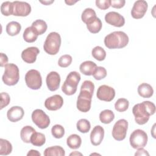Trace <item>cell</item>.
<instances>
[{
	"mask_svg": "<svg viewBox=\"0 0 156 156\" xmlns=\"http://www.w3.org/2000/svg\"><path fill=\"white\" fill-rule=\"evenodd\" d=\"M94 90V85L90 80H85L80 87L77 99V108L82 112H88L91 108V99Z\"/></svg>",
	"mask_w": 156,
	"mask_h": 156,
	"instance_id": "cell-1",
	"label": "cell"
},
{
	"mask_svg": "<svg viewBox=\"0 0 156 156\" xmlns=\"http://www.w3.org/2000/svg\"><path fill=\"white\" fill-rule=\"evenodd\" d=\"M155 112V105L151 101H143L135 104L132 108L135 122L139 125L146 124L149 119L150 116Z\"/></svg>",
	"mask_w": 156,
	"mask_h": 156,
	"instance_id": "cell-2",
	"label": "cell"
},
{
	"mask_svg": "<svg viewBox=\"0 0 156 156\" xmlns=\"http://www.w3.org/2000/svg\"><path fill=\"white\" fill-rule=\"evenodd\" d=\"M129 39L128 35L122 31H115L105 36L104 44L108 49H121L126 47Z\"/></svg>",
	"mask_w": 156,
	"mask_h": 156,
	"instance_id": "cell-3",
	"label": "cell"
},
{
	"mask_svg": "<svg viewBox=\"0 0 156 156\" xmlns=\"http://www.w3.org/2000/svg\"><path fill=\"white\" fill-rule=\"evenodd\" d=\"M61 41L60 34L56 32H52L48 35L43 44V49L47 54L55 55L59 51Z\"/></svg>",
	"mask_w": 156,
	"mask_h": 156,
	"instance_id": "cell-4",
	"label": "cell"
},
{
	"mask_svg": "<svg viewBox=\"0 0 156 156\" xmlns=\"http://www.w3.org/2000/svg\"><path fill=\"white\" fill-rule=\"evenodd\" d=\"M81 79L80 75L76 71L70 72L62 86V91L66 95L74 94L77 88V85Z\"/></svg>",
	"mask_w": 156,
	"mask_h": 156,
	"instance_id": "cell-5",
	"label": "cell"
},
{
	"mask_svg": "<svg viewBox=\"0 0 156 156\" xmlns=\"http://www.w3.org/2000/svg\"><path fill=\"white\" fill-rule=\"evenodd\" d=\"M4 68V73L2 77L3 82L9 86L16 85L20 79L18 67L14 63H7Z\"/></svg>",
	"mask_w": 156,
	"mask_h": 156,
	"instance_id": "cell-6",
	"label": "cell"
},
{
	"mask_svg": "<svg viewBox=\"0 0 156 156\" xmlns=\"http://www.w3.org/2000/svg\"><path fill=\"white\" fill-rule=\"evenodd\" d=\"M148 136L147 133L141 129L135 130L130 135L129 141L130 146L138 149L146 146L147 143Z\"/></svg>",
	"mask_w": 156,
	"mask_h": 156,
	"instance_id": "cell-7",
	"label": "cell"
},
{
	"mask_svg": "<svg viewBox=\"0 0 156 156\" xmlns=\"http://www.w3.org/2000/svg\"><path fill=\"white\" fill-rule=\"evenodd\" d=\"M27 86L32 90H38L42 85V77L40 72L36 69L28 71L25 75Z\"/></svg>",
	"mask_w": 156,
	"mask_h": 156,
	"instance_id": "cell-8",
	"label": "cell"
},
{
	"mask_svg": "<svg viewBox=\"0 0 156 156\" xmlns=\"http://www.w3.org/2000/svg\"><path fill=\"white\" fill-rule=\"evenodd\" d=\"M128 129V122L124 119H121L116 121L112 129V136L117 141H122L125 139Z\"/></svg>",
	"mask_w": 156,
	"mask_h": 156,
	"instance_id": "cell-9",
	"label": "cell"
},
{
	"mask_svg": "<svg viewBox=\"0 0 156 156\" xmlns=\"http://www.w3.org/2000/svg\"><path fill=\"white\" fill-rule=\"evenodd\" d=\"M32 119L40 129H46L50 124V118L44 111L41 109H36L32 113Z\"/></svg>",
	"mask_w": 156,
	"mask_h": 156,
	"instance_id": "cell-10",
	"label": "cell"
},
{
	"mask_svg": "<svg viewBox=\"0 0 156 156\" xmlns=\"http://www.w3.org/2000/svg\"><path fill=\"white\" fill-rule=\"evenodd\" d=\"M12 15L14 16H27L31 12V6L29 3L26 2L15 1L12 2Z\"/></svg>",
	"mask_w": 156,
	"mask_h": 156,
	"instance_id": "cell-11",
	"label": "cell"
},
{
	"mask_svg": "<svg viewBox=\"0 0 156 156\" xmlns=\"http://www.w3.org/2000/svg\"><path fill=\"white\" fill-rule=\"evenodd\" d=\"M96 96L101 101L110 102L115 96V90L113 88L108 85H102L98 88Z\"/></svg>",
	"mask_w": 156,
	"mask_h": 156,
	"instance_id": "cell-12",
	"label": "cell"
},
{
	"mask_svg": "<svg viewBox=\"0 0 156 156\" xmlns=\"http://www.w3.org/2000/svg\"><path fill=\"white\" fill-rule=\"evenodd\" d=\"M147 3L144 0H138L135 2L132 10L131 15L135 19L142 18L147 12Z\"/></svg>",
	"mask_w": 156,
	"mask_h": 156,
	"instance_id": "cell-13",
	"label": "cell"
},
{
	"mask_svg": "<svg viewBox=\"0 0 156 156\" xmlns=\"http://www.w3.org/2000/svg\"><path fill=\"white\" fill-rule=\"evenodd\" d=\"M105 21L108 24L115 27H121L125 24V19L123 16L116 12H109L105 16Z\"/></svg>",
	"mask_w": 156,
	"mask_h": 156,
	"instance_id": "cell-14",
	"label": "cell"
},
{
	"mask_svg": "<svg viewBox=\"0 0 156 156\" xmlns=\"http://www.w3.org/2000/svg\"><path fill=\"white\" fill-rule=\"evenodd\" d=\"M63 104V98L59 94H54L44 101L45 107L51 111H55L60 109Z\"/></svg>",
	"mask_w": 156,
	"mask_h": 156,
	"instance_id": "cell-15",
	"label": "cell"
},
{
	"mask_svg": "<svg viewBox=\"0 0 156 156\" xmlns=\"http://www.w3.org/2000/svg\"><path fill=\"white\" fill-rule=\"evenodd\" d=\"M60 76L56 71L50 72L46 76V82L48 89L51 91H56L60 87Z\"/></svg>",
	"mask_w": 156,
	"mask_h": 156,
	"instance_id": "cell-16",
	"label": "cell"
},
{
	"mask_svg": "<svg viewBox=\"0 0 156 156\" xmlns=\"http://www.w3.org/2000/svg\"><path fill=\"white\" fill-rule=\"evenodd\" d=\"M39 49L37 47H29L21 52V58L27 63H33L36 61L37 56L39 54Z\"/></svg>",
	"mask_w": 156,
	"mask_h": 156,
	"instance_id": "cell-17",
	"label": "cell"
},
{
	"mask_svg": "<svg viewBox=\"0 0 156 156\" xmlns=\"http://www.w3.org/2000/svg\"><path fill=\"white\" fill-rule=\"evenodd\" d=\"M104 136V129L101 126H96L90 133V141L93 145H99Z\"/></svg>",
	"mask_w": 156,
	"mask_h": 156,
	"instance_id": "cell-18",
	"label": "cell"
},
{
	"mask_svg": "<svg viewBox=\"0 0 156 156\" xmlns=\"http://www.w3.org/2000/svg\"><path fill=\"white\" fill-rule=\"evenodd\" d=\"M24 112L23 108L20 106H13L8 110L7 116L10 122H17L23 118Z\"/></svg>",
	"mask_w": 156,
	"mask_h": 156,
	"instance_id": "cell-19",
	"label": "cell"
},
{
	"mask_svg": "<svg viewBox=\"0 0 156 156\" xmlns=\"http://www.w3.org/2000/svg\"><path fill=\"white\" fill-rule=\"evenodd\" d=\"M97 68L96 64L90 60H87L82 62L80 66V71L84 75L91 76L94 73L95 69Z\"/></svg>",
	"mask_w": 156,
	"mask_h": 156,
	"instance_id": "cell-20",
	"label": "cell"
},
{
	"mask_svg": "<svg viewBox=\"0 0 156 156\" xmlns=\"http://www.w3.org/2000/svg\"><path fill=\"white\" fill-rule=\"evenodd\" d=\"M138 94L144 98H149L154 94V90L152 86L147 83H142L138 87Z\"/></svg>",
	"mask_w": 156,
	"mask_h": 156,
	"instance_id": "cell-21",
	"label": "cell"
},
{
	"mask_svg": "<svg viewBox=\"0 0 156 156\" xmlns=\"http://www.w3.org/2000/svg\"><path fill=\"white\" fill-rule=\"evenodd\" d=\"M35 130L32 126H26L23 127L20 132V136L22 141L26 143H30V138Z\"/></svg>",
	"mask_w": 156,
	"mask_h": 156,
	"instance_id": "cell-22",
	"label": "cell"
},
{
	"mask_svg": "<svg viewBox=\"0 0 156 156\" xmlns=\"http://www.w3.org/2000/svg\"><path fill=\"white\" fill-rule=\"evenodd\" d=\"M66 144L68 147L73 149H76L80 147L82 144L80 136L77 134H72L66 139Z\"/></svg>",
	"mask_w": 156,
	"mask_h": 156,
	"instance_id": "cell-23",
	"label": "cell"
},
{
	"mask_svg": "<svg viewBox=\"0 0 156 156\" xmlns=\"http://www.w3.org/2000/svg\"><path fill=\"white\" fill-rule=\"evenodd\" d=\"M45 156H64L65 152L63 148L60 146H54L47 147L43 153Z\"/></svg>",
	"mask_w": 156,
	"mask_h": 156,
	"instance_id": "cell-24",
	"label": "cell"
},
{
	"mask_svg": "<svg viewBox=\"0 0 156 156\" xmlns=\"http://www.w3.org/2000/svg\"><path fill=\"white\" fill-rule=\"evenodd\" d=\"M102 24L101 20L98 17H96L94 19L87 24L88 30L92 34H97L100 32L102 29Z\"/></svg>",
	"mask_w": 156,
	"mask_h": 156,
	"instance_id": "cell-25",
	"label": "cell"
},
{
	"mask_svg": "<svg viewBox=\"0 0 156 156\" xmlns=\"http://www.w3.org/2000/svg\"><path fill=\"white\" fill-rule=\"evenodd\" d=\"M38 34L34 29V28L30 27H27L24 31L23 33V39L27 43H33L37 39Z\"/></svg>",
	"mask_w": 156,
	"mask_h": 156,
	"instance_id": "cell-26",
	"label": "cell"
},
{
	"mask_svg": "<svg viewBox=\"0 0 156 156\" xmlns=\"http://www.w3.org/2000/svg\"><path fill=\"white\" fill-rule=\"evenodd\" d=\"M21 29V24L16 21H10L6 26V32L10 36L18 35Z\"/></svg>",
	"mask_w": 156,
	"mask_h": 156,
	"instance_id": "cell-27",
	"label": "cell"
},
{
	"mask_svg": "<svg viewBox=\"0 0 156 156\" xmlns=\"http://www.w3.org/2000/svg\"><path fill=\"white\" fill-rule=\"evenodd\" d=\"M37 32L38 35H42L46 32L48 25L43 20H37L34 21L31 26Z\"/></svg>",
	"mask_w": 156,
	"mask_h": 156,
	"instance_id": "cell-28",
	"label": "cell"
},
{
	"mask_svg": "<svg viewBox=\"0 0 156 156\" xmlns=\"http://www.w3.org/2000/svg\"><path fill=\"white\" fill-rule=\"evenodd\" d=\"M46 141V138L43 133L40 132H34L30 138V143L35 146H42Z\"/></svg>",
	"mask_w": 156,
	"mask_h": 156,
	"instance_id": "cell-29",
	"label": "cell"
},
{
	"mask_svg": "<svg viewBox=\"0 0 156 156\" xmlns=\"http://www.w3.org/2000/svg\"><path fill=\"white\" fill-rule=\"evenodd\" d=\"M115 118L114 113L110 110H104L99 114V119L104 124H110Z\"/></svg>",
	"mask_w": 156,
	"mask_h": 156,
	"instance_id": "cell-30",
	"label": "cell"
},
{
	"mask_svg": "<svg viewBox=\"0 0 156 156\" xmlns=\"http://www.w3.org/2000/svg\"><path fill=\"white\" fill-rule=\"evenodd\" d=\"M96 16V14L95 11L91 8H87L85 9L81 15L82 21L85 23L86 24L90 22L91 20L94 19Z\"/></svg>",
	"mask_w": 156,
	"mask_h": 156,
	"instance_id": "cell-31",
	"label": "cell"
},
{
	"mask_svg": "<svg viewBox=\"0 0 156 156\" xmlns=\"http://www.w3.org/2000/svg\"><path fill=\"white\" fill-rule=\"evenodd\" d=\"M12 151V145L7 140L0 139V155H7Z\"/></svg>",
	"mask_w": 156,
	"mask_h": 156,
	"instance_id": "cell-32",
	"label": "cell"
},
{
	"mask_svg": "<svg viewBox=\"0 0 156 156\" xmlns=\"http://www.w3.org/2000/svg\"><path fill=\"white\" fill-rule=\"evenodd\" d=\"M92 56L98 61H102L105 58L106 52L102 47L97 46L91 51Z\"/></svg>",
	"mask_w": 156,
	"mask_h": 156,
	"instance_id": "cell-33",
	"label": "cell"
},
{
	"mask_svg": "<svg viewBox=\"0 0 156 156\" xmlns=\"http://www.w3.org/2000/svg\"><path fill=\"white\" fill-rule=\"evenodd\" d=\"M77 129L81 133H85L90 131L91 128V124L88 120L86 119H79L76 124Z\"/></svg>",
	"mask_w": 156,
	"mask_h": 156,
	"instance_id": "cell-34",
	"label": "cell"
},
{
	"mask_svg": "<svg viewBox=\"0 0 156 156\" xmlns=\"http://www.w3.org/2000/svg\"><path fill=\"white\" fill-rule=\"evenodd\" d=\"M129 106V102L127 99L119 98L115 104V108L119 112H124L127 110Z\"/></svg>",
	"mask_w": 156,
	"mask_h": 156,
	"instance_id": "cell-35",
	"label": "cell"
},
{
	"mask_svg": "<svg viewBox=\"0 0 156 156\" xmlns=\"http://www.w3.org/2000/svg\"><path fill=\"white\" fill-rule=\"evenodd\" d=\"M1 12L4 16H9L13 13L12 2L5 1L1 5Z\"/></svg>",
	"mask_w": 156,
	"mask_h": 156,
	"instance_id": "cell-36",
	"label": "cell"
},
{
	"mask_svg": "<svg viewBox=\"0 0 156 156\" xmlns=\"http://www.w3.org/2000/svg\"><path fill=\"white\" fill-rule=\"evenodd\" d=\"M51 133L55 138H62L65 135V129L60 124H55L51 129Z\"/></svg>",
	"mask_w": 156,
	"mask_h": 156,
	"instance_id": "cell-37",
	"label": "cell"
},
{
	"mask_svg": "<svg viewBox=\"0 0 156 156\" xmlns=\"http://www.w3.org/2000/svg\"><path fill=\"white\" fill-rule=\"evenodd\" d=\"M72 60L73 58L70 55H63L59 58L58 61V65L62 68H66L71 65Z\"/></svg>",
	"mask_w": 156,
	"mask_h": 156,
	"instance_id": "cell-38",
	"label": "cell"
},
{
	"mask_svg": "<svg viewBox=\"0 0 156 156\" xmlns=\"http://www.w3.org/2000/svg\"><path fill=\"white\" fill-rule=\"evenodd\" d=\"M107 76V71L105 68L102 66H97L94 73L93 74V77L98 80L103 79Z\"/></svg>",
	"mask_w": 156,
	"mask_h": 156,
	"instance_id": "cell-39",
	"label": "cell"
},
{
	"mask_svg": "<svg viewBox=\"0 0 156 156\" xmlns=\"http://www.w3.org/2000/svg\"><path fill=\"white\" fill-rule=\"evenodd\" d=\"M10 101V98L8 93L5 92H2L1 93V108L0 109H2L9 105Z\"/></svg>",
	"mask_w": 156,
	"mask_h": 156,
	"instance_id": "cell-40",
	"label": "cell"
},
{
	"mask_svg": "<svg viewBox=\"0 0 156 156\" xmlns=\"http://www.w3.org/2000/svg\"><path fill=\"white\" fill-rule=\"evenodd\" d=\"M96 6L101 10H106L110 7L111 0H96Z\"/></svg>",
	"mask_w": 156,
	"mask_h": 156,
	"instance_id": "cell-41",
	"label": "cell"
},
{
	"mask_svg": "<svg viewBox=\"0 0 156 156\" xmlns=\"http://www.w3.org/2000/svg\"><path fill=\"white\" fill-rule=\"evenodd\" d=\"M126 1L124 0H112L111 1L110 5L116 9H121L125 5Z\"/></svg>",
	"mask_w": 156,
	"mask_h": 156,
	"instance_id": "cell-42",
	"label": "cell"
},
{
	"mask_svg": "<svg viewBox=\"0 0 156 156\" xmlns=\"http://www.w3.org/2000/svg\"><path fill=\"white\" fill-rule=\"evenodd\" d=\"M8 62V57L7 56L4 54V53H1V57H0V65L1 67L4 66Z\"/></svg>",
	"mask_w": 156,
	"mask_h": 156,
	"instance_id": "cell-43",
	"label": "cell"
},
{
	"mask_svg": "<svg viewBox=\"0 0 156 156\" xmlns=\"http://www.w3.org/2000/svg\"><path fill=\"white\" fill-rule=\"evenodd\" d=\"M135 155H149V154L147 152L146 150L142 147L138 149V151L135 154Z\"/></svg>",
	"mask_w": 156,
	"mask_h": 156,
	"instance_id": "cell-44",
	"label": "cell"
},
{
	"mask_svg": "<svg viewBox=\"0 0 156 156\" xmlns=\"http://www.w3.org/2000/svg\"><path fill=\"white\" fill-rule=\"evenodd\" d=\"M27 156H40L41 154L37 150L31 149L28 152V153L27 154Z\"/></svg>",
	"mask_w": 156,
	"mask_h": 156,
	"instance_id": "cell-45",
	"label": "cell"
},
{
	"mask_svg": "<svg viewBox=\"0 0 156 156\" xmlns=\"http://www.w3.org/2000/svg\"><path fill=\"white\" fill-rule=\"evenodd\" d=\"M65 3L69 5H72L76 2H77V1H73V0H68V1H65Z\"/></svg>",
	"mask_w": 156,
	"mask_h": 156,
	"instance_id": "cell-46",
	"label": "cell"
},
{
	"mask_svg": "<svg viewBox=\"0 0 156 156\" xmlns=\"http://www.w3.org/2000/svg\"><path fill=\"white\" fill-rule=\"evenodd\" d=\"M54 2V1H40L41 3L44 4V5H49L51 4H52Z\"/></svg>",
	"mask_w": 156,
	"mask_h": 156,
	"instance_id": "cell-47",
	"label": "cell"
},
{
	"mask_svg": "<svg viewBox=\"0 0 156 156\" xmlns=\"http://www.w3.org/2000/svg\"><path fill=\"white\" fill-rule=\"evenodd\" d=\"M70 155H82V154L80 152H78L77 151H74V152H72L69 154Z\"/></svg>",
	"mask_w": 156,
	"mask_h": 156,
	"instance_id": "cell-48",
	"label": "cell"
}]
</instances>
